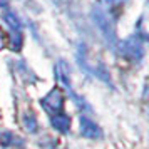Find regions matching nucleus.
Returning <instances> with one entry per match:
<instances>
[{
  "label": "nucleus",
  "instance_id": "1",
  "mask_svg": "<svg viewBox=\"0 0 149 149\" xmlns=\"http://www.w3.org/2000/svg\"><path fill=\"white\" fill-rule=\"evenodd\" d=\"M3 20L7 22V25L10 27V47L14 50H19L22 47V25L20 20L15 17L14 14H7L3 15Z\"/></svg>",
  "mask_w": 149,
  "mask_h": 149
},
{
  "label": "nucleus",
  "instance_id": "2",
  "mask_svg": "<svg viewBox=\"0 0 149 149\" xmlns=\"http://www.w3.org/2000/svg\"><path fill=\"white\" fill-rule=\"evenodd\" d=\"M40 104L47 112H52V114L62 112V107H64V95L61 94L59 89H55V91H52L45 99H42Z\"/></svg>",
  "mask_w": 149,
  "mask_h": 149
},
{
  "label": "nucleus",
  "instance_id": "3",
  "mask_svg": "<svg viewBox=\"0 0 149 149\" xmlns=\"http://www.w3.org/2000/svg\"><path fill=\"white\" fill-rule=\"evenodd\" d=\"M121 50L124 57H127V59H141L142 57V42H139L137 39H127V40L122 42L121 45Z\"/></svg>",
  "mask_w": 149,
  "mask_h": 149
},
{
  "label": "nucleus",
  "instance_id": "4",
  "mask_svg": "<svg viewBox=\"0 0 149 149\" xmlns=\"http://www.w3.org/2000/svg\"><path fill=\"white\" fill-rule=\"evenodd\" d=\"M81 132H82V136L91 137V139L101 136V131H99V127L95 126V122L89 121L87 117H81Z\"/></svg>",
  "mask_w": 149,
  "mask_h": 149
},
{
  "label": "nucleus",
  "instance_id": "5",
  "mask_svg": "<svg viewBox=\"0 0 149 149\" xmlns=\"http://www.w3.org/2000/svg\"><path fill=\"white\" fill-rule=\"evenodd\" d=\"M52 126H54L57 131H61V132H67L69 127H70V117L65 116L64 112H57V114L52 117Z\"/></svg>",
  "mask_w": 149,
  "mask_h": 149
},
{
  "label": "nucleus",
  "instance_id": "6",
  "mask_svg": "<svg viewBox=\"0 0 149 149\" xmlns=\"http://www.w3.org/2000/svg\"><path fill=\"white\" fill-rule=\"evenodd\" d=\"M25 129H27L29 132H34L35 129H37V122H35V116L32 112H29L25 116Z\"/></svg>",
  "mask_w": 149,
  "mask_h": 149
},
{
  "label": "nucleus",
  "instance_id": "7",
  "mask_svg": "<svg viewBox=\"0 0 149 149\" xmlns=\"http://www.w3.org/2000/svg\"><path fill=\"white\" fill-rule=\"evenodd\" d=\"M101 2H102V3H104L107 8H117V7H121L126 0H101Z\"/></svg>",
  "mask_w": 149,
  "mask_h": 149
},
{
  "label": "nucleus",
  "instance_id": "8",
  "mask_svg": "<svg viewBox=\"0 0 149 149\" xmlns=\"http://www.w3.org/2000/svg\"><path fill=\"white\" fill-rule=\"evenodd\" d=\"M5 45V35H3V32L0 30V47H3Z\"/></svg>",
  "mask_w": 149,
  "mask_h": 149
},
{
  "label": "nucleus",
  "instance_id": "9",
  "mask_svg": "<svg viewBox=\"0 0 149 149\" xmlns=\"http://www.w3.org/2000/svg\"><path fill=\"white\" fill-rule=\"evenodd\" d=\"M7 5V0H0V7H5Z\"/></svg>",
  "mask_w": 149,
  "mask_h": 149
}]
</instances>
